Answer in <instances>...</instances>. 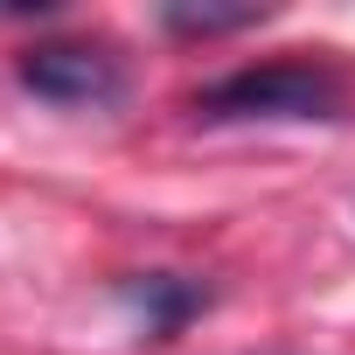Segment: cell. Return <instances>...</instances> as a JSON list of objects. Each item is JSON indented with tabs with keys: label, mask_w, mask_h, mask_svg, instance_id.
<instances>
[{
	"label": "cell",
	"mask_w": 355,
	"mask_h": 355,
	"mask_svg": "<svg viewBox=\"0 0 355 355\" xmlns=\"http://www.w3.org/2000/svg\"><path fill=\"white\" fill-rule=\"evenodd\" d=\"M341 105H348L341 77L327 63H306V56L230 70L223 84H209L196 98L202 119H341Z\"/></svg>",
	"instance_id": "6da1fadb"
},
{
	"label": "cell",
	"mask_w": 355,
	"mask_h": 355,
	"mask_svg": "<svg viewBox=\"0 0 355 355\" xmlns=\"http://www.w3.org/2000/svg\"><path fill=\"white\" fill-rule=\"evenodd\" d=\"M160 21H167L174 35H230V28L265 21V8H167Z\"/></svg>",
	"instance_id": "277c9868"
},
{
	"label": "cell",
	"mask_w": 355,
	"mask_h": 355,
	"mask_svg": "<svg viewBox=\"0 0 355 355\" xmlns=\"http://www.w3.org/2000/svg\"><path fill=\"white\" fill-rule=\"evenodd\" d=\"M119 300L139 313L146 334H174V327H189L209 306V286L182 279V272H132V279H119Z\"/></svg>",
	"instance_id": "3957f363"
},
{
	"label": "cell",
	"mask_w": 355,
	"mask_h": 355,
	"mask_svg": "<svg viewBox=\"0 0 355 355\" xmlns=\"http://www.w3.org/2000/svg\"><path fill=\"white\" fill-rule=\"evenodd\" d=\"M15 77H21V91H35L49 105H112L125 91L119 56L98 49V42H42V49L21 56Z\"/></svg>",
	"instance_id": "7a4b0ae2"
}]
</instances>
